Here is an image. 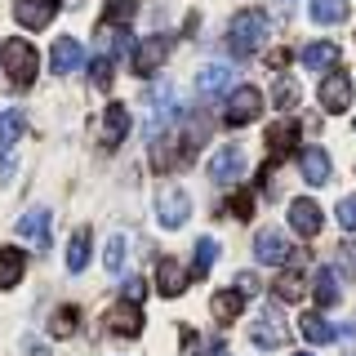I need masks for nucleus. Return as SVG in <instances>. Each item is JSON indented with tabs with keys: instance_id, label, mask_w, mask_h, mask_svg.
Instances as JSON below:
<instances>
[{
	"instance_id": "6",
	"label": "nucleus",
	"mask_w": 356,
	"mask_h": 356,
	"mask_svg": "<svg viewBox=\"0 0 356 356\" xmlns=\"http://www.w3.org/2000/svg\"><path fill=\"white\" fill-rule=\"evenodd\" d=\"M232 81H236V72H232V67H222V63H205V67H200V76H196V98L214 103V98L232 94Z\"/></svg>"
},
{
	"instance_id": "7",
	"label": "nucleus",
	"mask_w": 356,
	"mask_h": 356,
	"mask_svg": "<svg viewBox=\"0 0 356 356\" xmlns=\"http://www.w3.org/2000/svg\"><path fill=\"white\" fill-rule=\"evenodd\" d=\"M14 232H18V236L27 241V245H36V250L44 254V250H49V209H44V205L27 209V214L14 222Z\"/></svg>"
},
{
	"instance_id": "39",
	"label": "nucleus",
	"mask_w": 356,
	"mask_h": 356,
	"mask_svg": "<svg viewBox=\"0 0 356 356\" xmlns=\"http://www.w3.org/2000/svg\"><path fill=\"white\" fill-rule=\"evenodd\" d=\"M250 209H254V196H250V192H236V196H232V214L250 218Z\"/></svg>"
},
{
	"instance_id": "23",
	"label": "nucleus",
	"mask_w": 356,
	"mask_h": 356,
	"mask_svg": "<svg viewBox=\"0 0 356 356\" xmlns=\"http://www.w3.org/2000/svg\"><path fill=\"white\" fill-rule=\"evenodd\" d=\"M298 334L312 343V348H321V343H334V325L325 316H316V312H303V321H298Z\"/></svg>"
},
{
	"instance_id": "32",
	"label": "nucleus",
	"mask_w": 356,
	"mask_h": 356,
	"mask_svg": "<svg viewBox=\"0 0 356 356\" xmlns=\"http://www.w3.org/2000/svg\"><path fill=\"white\" fill-rule=\"evenodd\" d=\"M103 263H107V272H111V276H116V272H125V236H111V241H107Z\"/></svg>"
},
{
	"instance_id": "41",
	"label": "nucleus",
	"mask_w": 356,
	"mask_h": 356,
	"mask_svg": "<svg viewBox=\"0 0 356 356\" xmlns=\"http://www.w3.org/2000/svg\"><path fill=\"white\" fill-rule=\"evenodd\" d=\"M205 356H232V352H227V348H222V343H214V348H209Z\"/></svg>"
},
{
	"instance_id": "37",
	"label": "nucleus",
	"mask_w": 356,
	"mask_h": 356,
	"mask_svg": "<svg viewBox=\"0 0 356 356\" xmlns=\"http://www.w3.org/2000/svg\"><path fill=\"white\" fill-rule=\"evenodd\" d=\"M294 103H298V85H294V81H281V85H276V107L289 111Z\"/></svg>"
},
{
	"instance_id": "4",
	"label": "nucleus",
	"mask_w": 356,
	"mask_h": 356,
	"mask_svg": "<svg viewBox=\"0 0 356 356\" xmlns=\"http://www.w3.org/2000/svg\"><path fill=\"white\" fill-rule=\"evenodd\" d=\"M156 218H161L165 227H183V222L192 218V200H187L183 187H161V192H156Z\"/></svg>"
},
{
	"instance_id": "14",
	"label": "nucleus",
	"mask_w": 356,
	"mask_h": 356,
	"mask_svg": "<svg viewBox=\"0 0 356 356\" xmlns=\"http://www.w3.org/2000/svg\"><path fill=\"white\" fill-rule=\"evenodd\" d=\"M156 289H161L165 298H178L187 289V267L178 259H161L156 263Z\"/></svg>"
},
{
	"instance_id": "13",
	"label": "nucleus",
	"mask_w": 356,
	"mask_h": 356,
	"mask_svg": "<svg viewBox=\"0 0 356 356\" xmlns=\"http://www.w3.org/2000/svg\"><path fill=\"white\" fill-rule=\"evenodd\" d=\"M245 174V152L241 147H222V152H214V161H209V178L214 183H236V178Z\"/></svg>"
},
{
	"instance_id": "40",
	"label": "nucleus",
	"mask_w": 356,
	"mask_h": 356,
	"mask_svg": "<svg viewBox=\"0 0 356 356\" xmlns=\"http://www.w3.org/2000/svg\"><path fill=\"white\" fill-rule=\"evenodd\" d=\"M143 294H147V285H143L138 276H129L125 281V303H143Z\"/></svg>"
},
{
	"instance_id": "16",
	"label": "nucleus",
	"mask_w": 356,
	"mask_h": 356,
	"mask_svg": "<svg viewBox=\"0 0 356 356\" xmlns=\"http://www.w3.org/2000/svg\"><path fill=\"white\" fill-rule=\"evenodd\" d=\"M81 58H85L81 44H76L72 36H58V40H54V54H49V72L54 76H67V72H76V67H81Z\"/></svg>"
},
{
	"instance_id": "36",
	"label": "nucleus",
	"mask_w": 356,
	"mask_h": 356,
	"mask_svg": "<svg viewBox=\"0 0 356 356\" xmlns=\"http://www.w3.org/2000/svg\"><path fill=\"white\" fill-rule=\"evenodd\" d=\"M339 272L356 281V245H352V241H343V245H339Z\"/></svg>"
},
{
	"instance_id": "18",
	"label": "nucleus",
	"mask_w": 356,
	"mask_h": 356,
	"mask_svg": "<svg viewBox=\"0 0 356 356\" xmlns=\"http://www.w3.org/2000/svg\"><path fill=\"white\" fill-rule=\"evenodd\" d=\"M294 143H298V120L294 116L267 125V147H272V161H281L285 152H294Z\"/></svg>"
},
{
	"instance_id": "8",
	"label": "nucleus",
	"mask_w": 356,
	"mask_h": 356,
	"mask_svg": "<svg viewBox=\"0 0 356 356\" xmlns=\"http://www.w3.org/2000/svg\"><path fill=\"white\" fill-rule=\"evenodd\" d=\"M54 14H58L54 0H14V18H18V27H27V31H44L54 22Z\"/></svg>"
},
{
	"instance_id": "11",
	"label": "nucleus",
	"mask_w": 356,
	"mask_h": 356,
	"mask_svg": "<svg viewBox=\"0 0 356 356\" xmlns=\"http://www.w3.org/2000/svg\"><path fill=\"white\" fill-rule=\"evenodd\" d=\"M170 49H174V40H170V36H152V40H143V44H138V54H134V72H138V76H152L156 67L170 58Z\"/></svg>"
},
{
	"instance_id": "1",
	"label": "nucleus",
	"mask_w": 356,
	"mask_h": 356,
	"mask_svg": "<svg viewBox=\"0 0 356 356\" xmlns=\"http://www.w3.org/2000/svg\"><path fill=\"white\" fill-rule=\"evenodd\" d=\"M267 31H272V22H267L259 9H241V14H232V22H227V49L236 54V58H250L267 40Z\"/></svg>"
},
{
	"instance_id": "24",
	"label": "nucleus",
	"mask_w": 356,
	"mask_h": 356,
	"mask_svg": "<svg viewBox=\"0 0 356 356\" xmlns=\"http://www.w3.org/2000/svg\"><path fill=\"white\" fill-rule=\"evenodd\" d=\"M312 22H321V27L348 22V0H312Z\"/></svg>"
},
{
	"instance_id": "25",
	"label": "nucleus",
	"mask_w": 356,
	"mask_h": 356,
	"mask_svg": "<svg viewBox=\"0 0 356 356\" xmlns=\"http://www.w3.org/2000/svg\"><path fill=\"white\" fill-rule=\"evenodd\" d=\"M98 44L107 49V58H111V54H116V58H125V54L134 49L129 31H125V27H116V31H111V22H103V27H98Z\"/></svg>"
},
{
	"instance_id": "21",
	"label": "nucleus",
	"mask_w": 356,
	"mask_h": 356,
	"mask_svg": "<svg viewBox=\"0 0 356 356\" xmlns=\"http://www.w3.org/2000/svg\"><path fill=\"white\" fill-rule=\"evenodd\" d=\"M125 134H129V111L120 107V103H116V107H107V111H103V134H98V138H103V147L120 143Z\"/></svg>"
},
{
	"instance_id": "17",
	"label": "nucleus",
	"mask_w": 356,
	"mask_h": 356,
	"mask_svg": "<svg viewBox=\"0 0 356 356\" xmlns=\"http://www.w3.org/2000/svg\"><path fill=\"white\" fill-rule=\"evenodd\" d=\"M298 170H303V178L312 187H325L330 183V152L325 147H303V156H298Z\"/></svg>"
},
{
	"instance_id": "12",
	"label": "nucleus",
	"mask_w": 356,
	"mask_h": 356,
	"mask_svg": "<svg viewBox=\"0 0 356 356\" xmlns=\"http://www.w3.org/2000/svg\"><path fill=\"white\" fill-rule=\"evenodd\" d=\"M22 129H27L22 111H9V116H0V178L9 174V165H14V143L22 138Z\"/></svg>"
},
{
	"instance_id": "20",
	"label": "nucleus",
	"mask_w": 356,
	"mask_h": 356,
	"mask_svg": "<svg viewBox=\"0 0 356 356\" xmlns=\"http://www.w3.org/2000/svg\"><path fill=\"white\" fill-rule=\"evenodd\" d=\"M339 63V44L330 40H307L303 44V67H312V72H325V67Z\"/></svg>"
},
{
	"instance_id": "27",
	"label": "nucleus",
	"mask_w": 356,
	"mask_h": 356,
	"mask_svg": "<svg viewBox=\"0 0 356 356\" xmlns=\"http://www.w3.org/2000/svg\"><path fill=\"white\" fill-rule=\"evenodd\" d=\"M209 307H214V316L222 321V325H227V321H236V316H241V307H245V294H236V289H218V294H214V303H209Z\"/></svg>"
},
{
	"instance_id": "15",
	"label": "nucleus",
	"mask_w": 356,
	"mask_h": 356,
	"mask_svg": "<svg viewBox=\"0 0 356 356\" xmlns=\"http://www.w3.org/2000/svg\"><path fill=\"white\" fill-rule=\"evenodd\" d=\"M289 222H294L298 236L312 241V236L321 232V205H316V200H307V196H298L294 205H289Z\"/></svg>"
},
{
	"instance_id": "28",
	"label": "nucleus",
	"mask_w": 356,
	"mask_h": 356,
	"mask_svg": "<svg viewBox=\"0 0 356 356\" xmlns=\"http://www.w3.org/2000/svg\"><path fill=\"white\" fill-rule=\"evenodd\" d=\"M85 263H89V227H76L72 245H67V267H72V272H85Z\"/></svg>"
},
{
	"instance_id": "26",
	"label": "nucleus",
	"mask_w": 356,
	"mask_h": 356,
	"mask_svg": "<svg viewBox=\"0 0 356 356\" xmlns=\"http://www.w3.org/2000/svg\"><path fill=\"white\" fill-rule=\"evenodd\" d=\"M312 289H316V303L321 307H334V303H339V276H334L330 272V267H316V281H312Z\"/></svg>"
},
{
	"instance_id": "43",
	"label": "nucleus",
	"mask_w": 356,
	"mask_h": 356,
	"mask_svg": "<svg viewBox=\"0 0 356 356\" xmlns=\"http://www.w3.org/2000/svg\"><path fill=\"white\" fill-rule=\"evenodd\" d=\"M298 356H312V352H298Z\"/></svg>"
},
{
	"instance_id": "30",
	"label": "nucleus",
	"mask_w": 356,
	"mask_h": 356,
	"mask_svg": "<svg viewBox=\"0 0 356 356\" xmlns=\"http://www.w3.org/2000/svg\"><path fill=\"white\" fill-rule=\"evenodd\" d=\"M276 294H281L285 303L303 298V276H298V267H289V272H281V281H276Z\"/></svg>"
},
{
	"instance_id": "5",
	"label": "nucleus",
	"mask_w": 356,
	"mask_h": 356,
	"mask_svg": "<svg viewBox=\"0 0 356 356\" xmlns=\"http://www.w3.org/2000/svg\"><path fill=\"white\" fill-rule=\"evenodd\" d=\"M285 339H289V330H285L281 312H276V307H263L259 316H254V348L276 352V348H285Z\"/></svg>"
},
{
	"instance_id": "35",
	"label": "nucleus",
	"mask_w": 356,
	"mask_h": 356,
	"mask_svg": "<svg viewBox=\"0 0 356 356\" xmlns=\"http://www.w3.org/2000/svg\"><path fill=\"white\" fill-rule=\"evenodd\" d=\"M174 165V143L170 138H156L152 143V170H170Z\"/></svg>"
},
{
	"instance_id": "42",
	"label": "nucleus",
	"mask_w": 356,
	"mask_h": 356,
	"mask_svg": "<svg viewBox=\"0 0 356 356\" xmlns=\"http://www.w3.org/2000/svg\"><path fill=\"white\" fill-rule=\"evenodd\" d=\"M31 356H49V352H40V348H36V343H31Z\"/></svg>"
},
{
	"instance_id": "31",
	"label": "nucleus",
	"mask_w": 356,
	"mask_h": 356,
	"mask_svg": "<svg viewBox=\"0 0 356 356\" xmlns=\"http://www.w3.org/2000/svg\"><path fill=\"white\" fill-rule=\"evenodd\" d=\"M76 321H81V312H76V307H58V312H54V321H49V330L58 334V339H67V334H76Z\"/></svg>"
},
{
	"instance_id": "38",
	"label": "nucleus",
	"mask_w": 356,
	"mask_h": 356,
	"mask_svg": "<svg viewBox=\"0 0 356 356\" xmlns=\"http://www.w3.org/2000/svg\"><path fill=\"white\" fill-rule=\"evenodd\" d=\"M339 222H343L348 232H356V192L339 200Z\"/></svg>"
},
{
	"instance_id": "2",
	"label": "nucleus",
	"mask_w": 356,
	"mask_h": 356,
	"mask_svg": "<svg viewBox=\"0 0 356 356\" xmlns=\"http://www.w3.org/2000/svg\"><path fill=\"white\" fill-rule=\"evenodd\" d=\"M0 63H5L9 81L27 89L31 81H36V67H40V54H36V44H31V40H22V36H9V40H5V49H0Z\"/></svg>"
},
{
	"instance_id": "3",
	"label": "nucleus",
	"mask_w": 356,
	"mask_h": 356,
	"mask_svg": "<svg viewBox=\"0 0 356 356\" xmlns=\"http://www.w3.org/2000/svg\"><path fill=\"white\" fill-rule=\"evenodd\" d=\"M259 111H263V94H259L254 85H236V89H232V98H227V111H222V116H227L232 129H241V125H250Z\"/></svg>"
},
{
	"instance_id": "34",
	"label": "nucleus",
	"mask_w": 356,
	"mask_h": 356,
	"mask_svg": "<svg viewBox=\"0 0 356 356\" xmlns=\"http://www.w3.org/2000/svg\"><path fill=\"white\" fill-rule=\"evenodd\" d=\"M134 9H138V0H107V22L125 27V22L134 18Z\"/></svg>"
},
{
	"instance_id": "9",
	"label": "nucleus",
	"mask_w": 356,
	"mask_h": 356,
	"mask_svg": "<svg viewBox=\"0 0 356 356\" xmlns=\"http://www.w3.org/2000/svg\"><path fill=\"white\" fill-rule=\"evenodd\" d=\"M321 107L325 111H348L352 107V76L348 72H330L321 81Z\"/></svg>"
},
{
	"instance_id": "19",
	"label": "nucleus",
	"mask_w": 356,
	"mask_h": 356,
	"mask_svg": "<svg viewBox=\"0 0 356 356\" xmlns=\"http://www.w3.org/2000/svg\"><path fill=\"white\" fill-rule=\"evenodd\" d=\"M107 325H111V334H120V339H134V334L143 330V312H138V303H116L107 312Z\"/></svg>"
},
{
	"instance_id": "10",
	"label": "nucleus",
	"mask_w": 356,
	"mask_h": 356,
	"mask_svg": "<svg viewBox=\"0 0 356 356\" xmlns=\"http://www.w3.org/2000/svg\"><path fill=\"white\" fill-rule=\"evenodd\" d=\"M254 259L267 263V267H281L289 259V241H285V232H276V227H267L254 236Z\"/></svg>"
},
{
	"instance_id": "44",
	"label": "nucleus",
	"mask_w": 356,
	"mask_h": 356,
	"mask_svg": "<svg viewBox=\"0 0 356 356\" xmlns=\"http://www.w3.org/2000/svg\"><path fill=\"white\" fill-rule=\"evenodd\" d=\"M285 5H294V0H285Z\"/></svg>"
},
{
	"instance_id": "33",
	"label": "nucleus",
	"mask_w": 356,
	"mask_h": 356,
	"mask_svg": "<svg viewBox=\"0 0 356 356\" xmlns=\"http://www.w3.org/2000/svg\"><path fill=\"white\" fill-rule=\"evenodd\" d=\"M89 85H94V89H111V58H107V54L89 63Z\"/></svg>"
},
{
	"instance_id": "29",
	"label": "nucleus",
	"mask_w": 356,
	"mask_h": 356,
	"mask_svg": "<svg viewBox=\"0 0 356 356\" xmlns=\"http://www.w3.org/2000/svg\"><path fill=\"white\" fill-rule=\"evenodd\" d=\"M214 259H218V241H214V236H200V241H196V263H192V276H205L209 267H214Z\"/></svg>"
},
{
	"instance_id": "22",
	"label": "nucleus",
	"mask_w": 356,
	"mask_h": 356,
	"mask_svg": "<svg viewBox=\"0 0 356 356\" xmlns=\"http://www.w3.org/2000/svg\"><path fill=\"white\" fill-rule=\"evenodd\" d=\"M27 272V254L22 250H0V289H14Z\"/></svg>"
}]
</instances>
